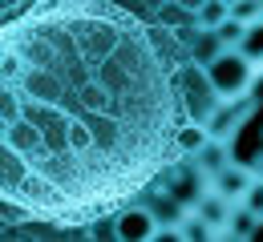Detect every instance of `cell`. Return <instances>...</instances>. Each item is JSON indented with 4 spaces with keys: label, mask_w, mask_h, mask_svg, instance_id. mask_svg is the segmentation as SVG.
<instances>
[{
    "label": "cell",
    "mask_w": 263,
    "mask_h": 242,
    "mask_svg": "<svg viewBox=\"0 0 263 242\" xmlns=\"http://www.w3.org/2000/svg\"><path fill=\"white\" fill-rule=\"evenodd\" d=\"M174 33L126 0L0 8V218L85 230L138 202L178 153Z\"/></svg>",
    "instance_id": "6da1fadb"
},
{
    "label": "cell",
    "mask_w": 263,
    "mask_h": 242,
    "mask_svg": "<svg viewBox=\"0 0 263 242\" xmlns=\"http://www.w3.org/2000/svg\"><path fill=\"white\" fill-rule=\"evenodd\" d=\"M178 101H182V117L186 121H198V125H206L211 121V113L219 109V89L211 85V77L202 65L195 61H186L182 69H178Z\"/></svg>",
    "instance_id": "7a4b0ae2"
},
{
    "label": "cell",
    "mask_w": 263,
    "mask_h": 242,
    "mask_svg": "<svg viewBox=\"0 0 263 242\" xmlns=\"http://www.w3.org/2000/svg\"><path fill=\"white\" fill-rule=\"evenodd\" d=\"M255 61H247L239 49H227L223 57H215L211 65H206V77H211V85L219 89V97H247L251 93V85H255Z\"/></svg>",
    "instance_id": "3957f363"
},
{
    "label": "cell",
    "mask_w": 263,
    "mask_h": 242,
    "mask_svg": "<svg viewBox=\"0 0 263 242\" xmlns=\"http://www.w3.org/2000/svg\"><path fill=\"white\" fill-rule=\"evenodd\" d=\"M154 186H162L166 194H174L182 206H195L198 198L211 190V178L195 166V158H174L162 173H158V182Z\"/></svg>",
    "instance_id": "277c9868"
},
{
    "label": "cell",
    "mask_w": 263,
    "mask_h": 242,
    "mask_svg": "<svg viewBox=\"0 0 263 242\" xmlns=\"http://www.w3.org/2000/svg\"><path fill=\"white\" fill-rule=\"evenodd\" d=\"M158 234H162V222L142 202H130L118 210V238L122 242H154Z\"/></svg>",
    "instance_id": "5b68a950"
},
{
    "label": "cell",
    "mask_w": 263,
    "mask_h": 242,
    "mask_svg": "<svg viewBox=\"0 0 263 242\" xmlns=\"http://www.w3.org/2000/svg\"><path fill=\"white\" fill-rule=\"evenodd\" d=\"M251 109H255L251 93H247V97H223L219 109L211 113V121H206V134H211V138L231 141V134H239V125L247 121V113H251Z\"/></svg>",
    "instance_id": "8992f818"
},
{
    "label": "cell",
    "mask_w": 263,
    "mask_h": 242,
    "mask_svg": "<svg viewBox=\"0 0 263 242\" xmlns=\"http://www.w3.org/2000/svg\"><path fill=\"white\" fill-rule=\"evenodd\" d=\"M231 210H235V202H231V198H223V194L211 186V190L198 198L195 206H191V214H195V218H202V222L215 230V238H223V234H227V222H231Z\"/></svg>",
    "instance_id": "52a82bcc"
},
{
    "label": "cell",
    "mask_w": 263,
    "mask_h": 242,
    "mask_svg": "<svg viewBox=\"0 0 263 242\" xmlns=\"http://www.w3.org/2000/svg\"><path fill=\"white\" fill-rule=\"evenodd\" d=\"M251 182H255L251 166H239V162L223 166V170L211 178V186H215L223 198H231V202H243V194H247V186H251Z\"/></svg>",
    "instance_id": "ba28073f"
},
{
    "label": "cell",
    "mask_w": 263,
    "mask_h": 242,
    "mask_svg": "<svg viewBox=\"0 0 263 242\" xmlns=\"http://www.w3.org/2000/svg\"><path fill=\"white\" fill-rule=\"evenodd\" d=\"M191 158H195V166L206 173V178H215L223 166H231V145H227L223 138H206L195 153H191Z\"/></svg>",
    "instance_id": "9c48e42d"
},
{
    "label": "cell",
    "mask_w": 263,
    "mask_h": 242,
    "mask_svg": "<svg viewBox=\"0 0 263 242\" xmlns=\"http://www.w3.org/2000/svg\"><path fill=\"white\" fill-rule=\"evenodd\" d=\"M223 53H227V45H223V36L215 33V29H202V33H198V40L191 45V61H195V65H202V69H206L215 57H223Z\"/></svg>",
    "instance_id": "30bf717a"
},
{
    "label": "cell",
    "mask_w": 263,
    "mask_h": 242,
    "mask_svg": "<svg viewBox=\"0 0 263 242\" xmlns=\"http://www.w3.org/2000/svg\"><path fill=\"white\" fill-rule=\"evenodd\" d=\"M259 214L255 210H247L243 202H235V210H231V222H227V238H255L259 234Z\"/></svg>",
    "instance_id": "8fae6325"
},
{
    "label": "cell",
    "mask_w": 263,
    "mask_h": 242,
    "mask_svg": "<svg viewBox=\"0 0 263 242\" xmlns=\"http://www.w3.org/2000/svg\"><path fill=\"white\" fill-rule=\"evenodd\" d=\"M206 138H211V134H206V125H198V121H182V125H178V153H182V158H191Z\"/></svg>",
    "instance_id": "7c38bea8"
},
{
    "label": "cell",
    "mask_w": 263,
    "mask_h": 242,
    "mask_svg": "<svg viewBox=\"0 0 263 242\" xmlns=\"http://www.w3.org/2000/svg\"><path fill=\"white\" fill-rule=\"evenodd\" d=\"M239 53H243L247 61H255V65H263V16H259V20H251V25H247V36H243V45H239Z\"/></svg>",
    "instance_id": "4fadbf2b"
},
{
    "label": "cell",
    "mask_w": 263,
    "mask_h": 242,
    "mask_svg": "<svg viewBox=\"0 0 263 242\" xmlns=\"http://www.w3.org/2000/svg\"><path fill=\"white\" fill-rule=\"evenodd\" d=\"M195 16H198V25H202V29H219V25L231 16V4H227V0H206Z\"/></svg>",
    "instance_id": "5bb4252c"
},
{
    "label": "cell",
    "mask_w": 263,
    "mask_h": 242,
    "mask_svg": "<svg viewBox=\"0 0 263 242\" xmlns=\"http://www.w3.org/2000/svg\"><path fill=\"white\" fill-rule=\"evenodd\" d=\"M215 33L223 36V45H227V49H239V45H243V36H247V20H239V16H227V20H223Z\"/></svg>",
    "instance_id": "9a60e30c"
},
{
    "label": "cell",
    "mask_w": 263,
    "mask_h": 242,
    "mask_svg": "<svg viewBox=\"0 0 263 242\" xmlns=\"http://www.w3.org/2000/svg\"><path fill=\"white\" fill-rule=\"evenodd\" d=\"M231 16H239V20H247V25L259 20L263 16V0H235V4H231Z\"/></svg>",
    "instance_id": "2e32d148"
},
{
    "label": "cell",
    "mask_w": 263,
    "mask_h": 242,
    "mask_svg": "<svg viewBox=\"0 0 263 242\" xmlns=\"http://www.w3.org/2000/svg\"><path fill=\"white\" fill-rule=\"evenodd\" d=\"M243 206L255 210V214L263 218V178H259V173H255V182L247 186V194H243Z\"/></svg>",
    "instance_id": "e0dca14e"
},
{
    "label": "cell",
    "mask_w": 263,
    "mask_h": 242,
    "mask_svg": "<svg viewBox=\"0 0 263 242\" xmlns=\"http://www.w3.org/2000/svg\"><path fill=\"white\" fill-rule=\"evenodd\" d=\"M134 4H142V8H146V12H150V16H154V12H158V8H162V4H170V0H134Z\"/></svg>",
    "instance_id": "ac0fdd59"
},
{
    "label": "cell",
    "mask_w": 263,
    "mask_h": 242,
    "mask_svg": "<svg viewBox=\"0 0 263 242\" xmlns=\"http://www.w3.org/2000/svg\"><path fill=\"white\" fill-rule=\"evenodd\" d=\"M251 173H259V178H263V149L255 153V158H251Z\"/></svg>",
    "instance_id": "d6986e66"
},
{
    "label": "cell",
    "mask_w": 263,
    "mask_h": 242,
    "mask_svg": "<svg viewBox=\"0 0 263 242\" xmlns=\"http://www.w3.org/2000/svg\"><path fill=\"white\" fill-rule=\"evenodd\" d=\"M178 4H182V8H186V12H198V8H202V4H206V0H178Z\"/></svg>",
    "instance_id": "ffe728a7"
},
{
    "label": "cell",
    "mask_w": 263,
    "mask_h": 242,
    "mask_svg": "<svg viewBox=\"0 0 263 242\" xmlns=\"http://www.w3.org/2000/svg\"><path fill=\"white\" fill-rule=\"evenodd\" d=\"M0 4H12V0H0Z\"/></svg>",
    "instance_id": "44dd1931"
},
{
    "label": "cell",
    "mask_w": 263,
    "mask_h": 242,
    "mask_svg": "<svg viewBox=\"0 0 263 242\" xmlns=\"http://www.w3.org/2000/svg\"><path fill=\"white\" fill-rule=\"evenodd\" d=\"M0 8H4V4H0Z\"/></svg>",
    "instance_id": "7402d4cb"
}]
</instances>
